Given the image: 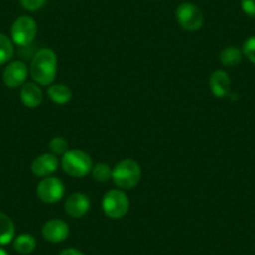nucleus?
<instances>
[{
	"label": "nucleus",
	"instance_id": "25",
	"mask_svg": "<svg viewBox=\"0 0 255 255\" xmlns=\"http://www.w3.org/2000/svg\"><path fill=\"white\" fill-rule=\"evenodd\" d=\"M0 255H9V254L5 252V250L1 249V248H0Z\"/></svg>",
	"mask_w": 255,
	"mask_h": 255
},
{
	"label": "nucleus",
	"instance_id": "23",
	"mask_svg": "<svg viewBox=\"0 0 255 255\" xmlns=\"http://www.w3.org/2000/svg\"><path fill=\"white\" fill-rule=\"evenodd\" d=\"M242 9L247 15L255 18V0H242Z\"/></svg>",
	"mask_w": 255,
	"mask_h": 255
},
{
	"label": "nucleus",
	"instance_id": "24",
	"mask_svg": "<svg viewBox=\"0 0 255 255\" xmlns=\"http://www.w3.org/2000/svg\"><path fill=\"white\" fill-rule=\"evenodd\" d=\"M59 255H84V254H83L80 250L75 249V248H68V249H64Z\"/></svg>",
	"mask_w": 255,
	"mask_h": 255
},
{
	"label": "nucleus",
	"instance_id": "4",
	"mask_svg": "<svg viewBox=\"0 0 255 255\" xmlns=\"http://www.w3.org/2000/svg\"><path fill=\"white\" fill-rule=\"evenodd\" d=\"M103 212L110 219H122L129 212L130 202L127 194L122 190H109L104 195L102 202Z\"/></svg>",
	"mask_w": 255,
	"mask_h": 255
},
{
	"label": "nucleus",
	"instance_id": "13",
	"mask_svg": "<svg viewBox=\"0 0 255 255\" xmlns=\"http://www.w3.org/2000/svg\"><path fill=\"white\" fill-rule=\"evenodd\" d=\"M20 100L26 108L39 107L43 102V92L36 83H25L20 90Z\"/></svg>",
	"mask_w": 255,
	"mask_h": 255
},
{
	"label": "nucleus",
	"instance_id": "2",
	"mask_svg": "<svg viewBox=\"0 0 255 255\" xmlns=\"http://www.w3.org/2000/svg\"><path fill=\"white\" fill-rule=\"evenodd\" d=\"M113 181L115 185L124 190L135 188L141 179L140 165L133 159H125L118 163L113 169Z\"/></svg>",
	"mask_w": 255,
	"mask_h": 255
},
{
	"label": "nucleus",
	"instance_id": "1",
	"mask_svg": "<svg viewBox=\"0 0 255 255\" xmlns=\"http://www.w3.org/2000/svg\"><path fill=\"white\" fill-rule=\"evenodd\" d=\"M58 73V58L51 49H40L36 51L30 63V75L34 82L48 87L55 80Z\"/></svg>",
	"mask_w": 255,
	"mask_h": 255
},
{
	"label": "nucleus",
	"instance_id": "16",
	"mask_svg": "<svg viewBox=\"0 0 255 255\" xmlns=\"http://www.w3.org/2000/svg\"><path fill=\"white\" fill-rule=\"evenodd\" d=\"M36 248V240L30 234H20L14 239V249L19 254L28 255L33 253Z\"/></svg>",
	"mask_w": 255,
	"mask_h": 255
},
{
	"label": "nucleus",
	"instance_id": "22",
	"mask_svg": "<svg viewBox=\"0 0 255 255\" xmlns=\"http://www.w3.org/2000/svg\"><path fill=\"white\" fill-rule=\"evenodd\" d=\"M46 0H20V4L25 10L36 11L45 5Z\"/></svg>",
	"mask_w": 255,
	"mask_h": 255
},
{
	"label": "nucleus",
	"instance_id": "17",
	"mask_svg": "<svg viewBox=\"0 0 255 255\" xmlns=\"http://www.w3.org/2000/svg\"><path fill=\"white\" fill-rule=\"evenodd\" d=\"M243 51L237 46H227L220 53V61L224 67L233 68L242 61Z\"/></svg>",
	"mask_w": 255,
	"mask_h": 255
},
{
	"label": "nucleus",
	"instance_id": "11",
	"mask_svg": "<svg viewBox=\"0 0 255 255\" xmlns=\"http://www.w3.org/2000/svg\"><path fill=\"white\" fill-rule=\"evenodd\" d=\"M90 209V200L83 193H74L65 202V213L74 219L83 218Z\"/></svg>",
	"mask_w": 255,
	"mask_h": 255
},
{
	"label": "nucleus",
	"instance_id": "12",
	"mask_svg": "<svg viewBox=\"0 0 255 255\" xmlns=\"http://www.w3.org/2000/svg\"><path fill=\"white\" fill-rule=\"evenodd\" d=\"M230 80L229 74L224 70H215L209 79V87L213 94L217 98H225L230 94Z\"/></svg>",
	"mask_w": 255,
	"mask_h": 255
},
{
	"label": "nucleus",
	"instance_id": "18",
	"mask_svg": "<svg viewBox=\"0 0 255 255\" xmlns=\"http://www.w3.org/2000/svg\"><path fill=\"white\" fill-rule=\"evenodd\" d=\"M14 55L13 40L4 34H0V65L8 63Z\"/></svg>",
	"mask_w": 255,
	"mask_h": 255
},
{
	"label": "nucleus",
	"instance_id": "9",
	"mask_svg": "<svg viewBox=\"0 0 255 255\" xmlns=\"http://www.w3.org/2000/svg\"><path fill=\"white\" fill-rule=\"evenodd\" d=\"M28 78V67L21 60L10 63L3 72V82L8 88H18L25 83Z\"/></svg>",
	"mask_w": 255,
	"mask_h": 255
},
{
	"label": "nucleus",
	"instance_id": "7",
	"mask_svg": "<svg viewBox=\"0 0 255 255\" xmlns=\"http://www.w3.org/2000/svg\"><path fill=\"white\" fill-rule=\"evenodd\" d=\"M64 193H65V189H64L63 181L55 176L43 178V180L38 184V188H36L38 198L45 204L58 203L64 197Z\"/></svg>",
	"mask_w": 255,
	"mask_h": 255
},
{
	"label": "nucleus",
	"instance_id": "6",
	"mask_svg": "<svg viewBox=\"0 0 255 255\" xmlns=\"http://www.w3.org/2000/svg\"><path fill=\"white\" fill-rule=\"evenodd\" d=\"M176 20L179 25L188 31H197L204 24V16L202 10L191 3H183L175 11Z\"/></svg>",
	"mask_w": 255,
	"mask_h": 255
},
{
	"label": "nucleus",
	"instance_id": "10",
	"mask_svg": "<svg viewBox=\"0 0 255 255\" xmlns=\"http://www.w3.org/2000/svg\"><path fill=\"white\" fill-rule=\"evenodd\" d=\"M59 166V161L56 155L51 153H45L34 159L31 163V173L39 178H46L55 173Z\"/></svg>",
	"mask_w": 255,
	"mask_h": 255
},
{
	"label": "nucleus",
	"instance_id": "20",
	"mask_svg": "<svg viewBox=\"0 0 255 255\" xmlns=\"http://www.w3.org/2000/svg\"><path fill=\"white\" fill-rule=\"evenodd\" d=\"M49 149H50L51 154H54V155H64L69 150V144L61 136H56V138H53L50 140Z\"/></svg>",
	"mask_w": 255,
	"mask_h": 255
},
{
	"label": "nucleus",
	"instance_id": "3",
	"mask_svg": "<svg viewBox=\"0 0 255 255\" xmlns=\"http://www.w3.org/2000/svg\"><path fill=\"white\" fill-rule=\"evenodd\" d=\"M61 168L73 178H83L93 169L92 158L83 150H68L61 158Z\"/></svg>",
	"mask_w": 255,
	"mask_h": 255
},
{
	"label": "nucleus",
	"instance_id": "21",
	"mask_svg": "<svg viewBox=\"0 0 255 255\" xmlns=\"http://www.w3.org/2000/svg\"><path fill=\"white\" fill-rule=\"evenodd\" d=\"M242 51L243 55L247 56L248 60L255 65V36H250L245 40Z\"/></svg>",
	"mask_w": 255,
	"mask_h": 255
},
{
	"label": "nucleus",
	"instance_id": "14",
	"mask_svg": "<svg viewBox=\"0 0 255 255\" xmlns=\"http://www.w3.org/2000/svg\"><path fill=\"white\" fill-rule=\"evenodd\" d=\"M48 97L55 104H67L72 100L73 93L68 85L54 84L48 88Z\"/></svg>",
	"mask_w": 255,
	"mask_h": 255
},
{
	"label": "nucleus",
	"instance_id": "15",
	"mask_svg": "<svg viewBox=\"0 0 255 255\" xmlns=\"http://www.w3.org/2000/svg\"><path fill=\"white\" fill-rule=\"evenodd\" d=\"M15 237V227L10 218L4 213H0V245L11 243Z\"/></svg>",
	"mask_w": 255,
	"mask_h": 255
},
{
	"label": "nucleus",
	"instance_id": "5",
	"mask_svg": "<svg viewBox=\"0 0 255 255\" xmlns=\"http://www.w3.org/2000/svg\"><path fill=\"white\" fill-rule=\"evenodd\" d=\"M11 40L19 46H28L38 34V25L31 16H19L11 25Z\"/></svg>",
	"mask_w": 255,
	"mask_h": 255
},
{
	"label": "nucleus",
	"instance_id": "8",
	"mask_svg": "<svg viewBox=\"0 0 255 255\" xmlns=\"http://www.w3.org/2000/svg\"><path fill=\"white\" fill-rule=\"evenodd\" d=\"M69 225L61 219H50L43 225L41 229V234H43L44 239L53 244H58V243L67 240L69 237Z\"/></svg>",
	"mask_w": 255,
	"mask_h": 255
},
{
	"label": "nucleus",
	"instance_id": "19",
	"mask_svg": "<svg viewBox=\"0 0 255 255\" xmlns=\"http://www.w3.org/2000/svg\"><path fill=\"white\" fill-rule=\"evenodd\" d=\"M92 175L94 178V180L99 181V183H107V181H109L112 179L113 170L107 164L99 163L95 166H93Z\"/></svg>",
	"mask_w": 255,
	"mask_h": 255
}]
</instances>
